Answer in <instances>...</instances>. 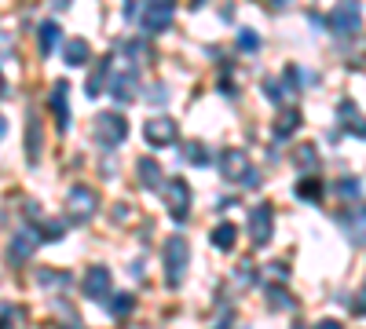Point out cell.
I'll list each match as a JSON object with an SVG mask.
<instances>
[{
    "label": "cell",
    "mask_w": 366,
    "mask_h": 329,
    "mask_svg": "<svg viewBox=\"0 0 366 329\" xmlns=\"http://www.w3.org/2000/svg\"><path fill=\"white\" fill-rule=\"evenodd\" d=\"M162 260H165V282L169 289H179L183 278H187V267H191V246L183 242L179 234H172L165 249H162Z\"/></svg>",
    "instance_id": "1"
},
{
    "label": "cell",
    "mask_w": 366,
    "mask_h": 329,
    "mask_svg": "<svg viewBox=\"0 0 366 329\" xmlns=\"http://www.w3.org/2000/svg\"><path fill=\"white\" fill-rule=\"evenodd\" d=\"M162 198H165V208H169V216L176 223H183L191 216V187L183 183L179 176H172L169 183H162Z\"/></svg>",
    "instance_id": "2"
},
{
    "label": "cell",
    "mask_w": 366,
    "mask_h": 329,
    "mask_svg": "<svg viewBox=\"0 0 366 329\" xmlns=\"http://www.w3.org/2000/svg\"><path fill=\"white\" fill-rule=\"evenodd\" d=\"M96 139L103 143V146H121L129 139V121L121 113H114V110H107V113H99L96 117Z\"/></svg>",
    "instance_id": "3"
},
{
    "label": "cell",
    "mask_w": 366,
    "mask_h": 329,
    "mask_svg": "<svg viewBox=\"0 0 366 329\" xmlns=\"http://www.w3.org/2000/svg\"><path fill=\"white\" fill-rule=\"evenodd\" d=\"M359 26H362L359 0H341V4L333 8V15H330V29L337 37H352V34H359Z\"/></svg>",
    "instance_id": "4"
},
{
    "label": "cell",
    "mask_w": 366,
    "mask_h": 329,
    "mask_svg": "<svg viewBox=\"0 0 366 329\" xmlns=\"http://www.w3.org/2000/svg\"><path fill=\"white\" fill-rule=\"evenodd\" d=\"M271 231H274V208L267 201H260L249 213V242H253V249H267Z\"/></svg>",
    "instance_id": "5"
},
{
    "label": "cell",
    "mask_w": 366,
    "mask_h": 329,
    "mask_svg": "<svg viewBox=\"0 0 366 329\" xmlns=\"http://www.w3.org/2000/svg\"><path fill=\"white\" fill-rule=\"evenodd\" d=\"M66 205H70V216L77 223H88L92 216H96V208H99V194L92 191V187H84V183H77V187H70Z\"/></svg>",
    "instance_id": "6"
},
{
    "label": "cell",
    "mask_w": 366,
    "mask_h": 329,
    "mask_svg": "<svg viewBox=\"0 0 366 329\" xmlns=\"http://www.w3.org/2000/svg\"><path fill=\"white\" fill-rule=\"evenodd\" d=\"M139 22H143V29L147 34H165V29L172 26V8L169 4H139V15H136Z\"/></svg>",
    "instance_id": "7"
},
{
    "label": "cell",
    "mask_w": 366,
    "mask_h": 329,
    "mask_svg": "<svg viewBox=\"0 0 366 329\" xmlns=\"http://www.w3.org/2000/svg\"><path fill=\"white\" fill-rule=\"evenodd\" d=\"M337 223L345 227V234H348L352 246H366V205H355V208H345V213H337Z\"/></svg>",
    "instance_id": "8"
},
{
    "label": "cell",
    "mask_w": 366,
    "mask_h": 329,
    "mask_svg": "<svg viewBox=\"0 0 366 329\" xmlns=\"http://www.w3.org/2000/svg\"><path fill=\"white\" fill-rule=\"evenodd\" d=\"M176 121L172 117H150V121L143 125V139L150 143V146H172L176 143Z\"/></svg>",
    "instance_id": "9"
},
{
    "label": "cell",
    "mask_w": 366,
    "mask_h": 329,
    "mask_svg": "<svg viewBox=\"0 0 366 329\" xmlns=\"http://www.w3.org/2000/svg\"><path fill=\"white\" fill-rule=\"evenodd\" d=\"M220 176L227 179V183L246 179V176H249V158H246V151H238V146L224 151V154H220Z\"/></svg>",
    "instance_id": "10"
},
{
    "label": "cell",
    "mask_w": 366,
    "mask_h": 329,
    "mask_svg": "<svg viewBox=\"0 0 366 329\" xmlns=\"http://www.w3.org/2000/svg\"><path fill=\"white\" fill-rule=\"evenodd\" d=\"M37 246H41V231H34V227H26V231H19V234L11 238V249H8V260H11V263H26L29 256L37 253Z\"/></svg>",
    "instance_id": "11"
},
{
    "label": "cell",
    "mask_w": 366,
    "mask_h": 329,
    "mask_svg": "<svg viewBox=\"0 0 366 329\" xmlns=\"http://www.w3.org/2000/svg\"><path fill=\"white\" fill-rule=\"evenodd\" d=\"M107 84H110V92H114L117 103H132L136 99V66L117 70L114 77H107Z\"/></svg>",
    "instance_id": "12"
},
{
    "label": "cell",
    "mask_w": 366,
    "mask_h": 329,
    "mask_svg": "<svg viewBox=\"0 0 366 329\" xmlns=\"http://www.w3.org/2000/svg\"><path fill=\"white\" fill-rule=\"evenodd\" d=\"M66 96H70V84H66V81H55V88H51V113H55L59 132H66V128H70V106H66Z\"/></svg>",
    "instance_id": "13"
},
{
    "label": "cell",
    "mask_w": 366,
    "mask_h": 329,
    "mask_svg": "<svg viewBox=\"0 0 366 329\" xmlns=\"http://www.w3.org/2000/svg\"><path fill=\"white\" fill-rule=\"evenodd\" d=\"M84 296L88 300H107L110 296V271L107 267H92L84 275Z\"/></svg>",
    "instance_id": "14"
},
{
    "label": "cell",
    "mask_w": 366,
    "mask_h": 329,
    "mask_svg": "<svg viewBox=\"0 0 366 329\" xmlns=\"http://www.w3.org/2000/svg\"><path fill=\"white\" fill-rule=\"evenodd\" d=\"M337 121H341L355 139H366V117L359 113V106H355L352 99H345V103L337 106Z\"/></svg>",
    "instance_id": "15"
},
{
    "label": "cell",
    "mask_w": 366,
    "mask_h": 329,
    "mask_svg": "<svg viewBox=\"0 0 366 329\" xmlns=\"http://www.w3.org/2000/svg\"><path fill=\"white\" fill-rule=\"evenodd\" d=\"M136 172H139V183L147 187V191H162V168H158V161L154 158H139V165H136Z\"/></svg>",
    "instance_id": "16"
},
{
    "label": "cell",
    "mask_w": 366,
    "mask_h": 329,
    "mask_svg": "<svg viewBox=\"0 0 366 329\" xmlns=\"http://www.w3.org/2000/svg\"><path fill=\"white\" fill-rule=\"evenodd\" d=\"M29 325V311L22 304H4L0 308V329H26Z\"/></svg>",
    "instance_id": "17"
},
{
    "label": "cell",
    "mask_w": 366,
    "mask_h": 329,
    "mask_svg": "<svg viewBox=\"0 0 366 329\" xmlns=\"http://www.w3.org/2000/svg\"><path fill=\"white\" fill-rule=\"evenodd\" d=\"M300 128V110H282L279 117H274V139H290L293 132Z\"/></svg>",
    "instance_id": "18"
},
{
    "label": "cell",
    "mask_w": 366,
    "mask_h": 329,
    "mask_svg": "<svg viewBox=\"0 0 366 329\" xmlns=\"http://www.w3.org/2000/svg\"><path fill=\"white\" fill-rule=\"evenodd\" d=\"M212 246H217L220 253H234V246H238V227L224 220L217 231H212Z\"/></svg>",
    "instance_id": "19"
},
{
    "label": "cell",
    "mask_w": 366,
    "mask_h": 329,
    "mask_svg": "<svg viewBox=\"0 0 366 329\" xmlns=\"http://www.w3.org/2000/svg\"><path fill=\"white\" fill-rule=\"evenodd\" d=\"M59 37H63L59 22H44V26L37 29V48H41V55H51V51L59 48Z\"/></svg>",
    "instance_id": "20"
},
{
    "label": "cell",
    "mask_w": 366,
    "mask_h": 329,
    "mask_svg": "<svg viewBox=\"0 0 366 329\" xmlns=\"http://www.w3.org/2000/svg\"><path fill=\"white\" fill-rule=\"evenodd\" d=\"M63 59H66L70 66H84L88 59H92V48H88V41H81V37L66 41V48H63Z\"/></svg>",
    "instance_id": "21"
},
{
    "label": "cell",
    "mask_w": 366,
    "mask_h": 329,
    "mask_svg": "<svg viewBox=\"0 0 366 329\" xmlns=\"http://www.w3.org/2000/svg\"><path fill=\"white\" fill-rule=\"evenodd\" d=\"M37 285L41 289H66L70 278L63 271H51V267H44V271H37Z\"/></svg>",
    "instance_id": "22"
},
{
    "label": "cell",
    "mask_w": 366,
    "mask_h": 329,
    "mask_svg": "<svg viewBox=\"0 0 366 329\" xmlns=\"http://www.w3.org/2000/svg\"><path fill=\"white\" fill-rule=\"evenodd\" d=\"M132 311H136L132 293H117V296H114V304H110V315H114V318H129Z\"/></svg>",
    "instance_id": "23"
},
{
    "label": "cell",
    "mask_w": 366,
    "mask_h": 329,
    "mask_svg": "<svg viewBox=\"0 0 366 329\" xmlns=\"http://www.w3.org/2000/svg\"><path fill=\"white\" fill-rule=\"evenodd\" d=\"M297 198L300 201H322V187H319V179H300V183H297Z\"/></svg>",
    "instance_id": "24"
},
{
    "label": "cell",
    "mask_w": 366,
    "mask_h": 329,
    "mask_svg": "<svg viewBox=\"0 0 366 329\" xmlns=\"http://www.w3.org/2000/svg\"><path fill=\"white\" fill-rule=\"evenodd\" d=\"M26 154H29V161L37 165V158H41V146H37V113L29 110V136H26Z\"/></svg>",
    "instance_id": "25"
},
{
    "label": "cell",
    "mask_w": 366,
    "mask_h": 329,
    "mask_svg": "<svg viewBox=\"0 0 366 329\" xmlns=\"http://www.w3.org/2000/svg\"><path fill=\"white\" fill-rule=\"evenodd\" d=\"M267 300H271V308H282V311H293L297 304H293V296L286 293V289H279V285H271L267 289Z\"/></svg>",
    "instance_id": "26"
},
{
    "label": "cell",
    "mask_w": 366,
    "mask_h": 329,
    "mask_svg": "<svg viewBox=\"0 0 366 329\" xmlns=\"http://www.w3.org/2000/svg\"><path fill=\"white\" fill-rule=\"evenodd\" d=\"M107 66H110V63H103V66H99L96 74H92V77H88V88H84V92H88L92 99H96V96H99V88H103V84H107V77H110V70H107Z\"/></svg>",
    "instance_id": "27"
},
{
    "label": "cell",
    "mask_w": 366,
    "mask_h": 329,
    "mask_svg": "<svg viewBox=\"0 0 366 329\" xmlns=\"http://www.w3.org/2000/svg\"><path fill=\"white\" fill-rule=\"evenodd\" d=\"M183 161H191V165H209L205 146H202V143H187V146H183Z\"/></svg>",
    "instance_id": "28"
},
{
    "label": "cell",
    "mask_w": 366,
    "mask_h": 329,
    "mask_svg": "<svg viewBox=\"0 0 366 329\" xmlns=\"http://www.w3.org/2000/svg\"><path fill=\"white\" fill-rule=\"evenodd\" d=\"M238 48L242 51H257L260 48V37L253 34V29H242V34H238Z\"/></svg>",
    "instance_id": "29"
},
{
    "label": "cell",
    "mask_w": 366,
    "mask_h": 329,
    "mask_svg": "<svg viewBox=\"0 0 366 329\" xmlns=\"http://www.w3.org/2000/svg\"><path fill=\"white\" fill-rule=\"evenodd\" d=\"M337 194H341V198H359V179H341Z\"/></svg>",
    "instance_id": "30"
},
{
    "label": "cell",
    "mask_w": 366,
    "mask_h": 329,
    "mask_svg": "<svg viewBox=\"0 0 366 329\" xmlns=\"http://www.w3.org/2000/svg\"><path fill=\"white\" fill-rule=\"evenodd\" d=\"M297 161L308 165V168H315V146H300V151H297Z\"/></svg>",
    "instance_id": "31"
},
{
    "label": "cell",
    "mask_w": 366,
    "mask_h": 329,
    "mask_svg": "<svg viewBox=\"0 0 366 329\" xmlns=\"http://www.w3.org/2000/svg\"><path fill=\"white\" fill-rule=\"evenodd\" d=\"M264 92L271 96V103H282V88L274 84V81H264Z\"/></svg>",
    "instance_id": "32"
},
{
    "label": "cell",
    "mask_w": 366,
    "mask_h": 329,
    "mask_svg": "<svg viewBox=\"0 0 366 329\" xmlns=\"http://www.w3.org/2000/svg\"><path fill=\"white\" fill-rule=\"evenodd\" d=\"M352 311H355V315H366V285L359 289V296H355V304H352Z\"/></svg>",
    "instance_id": "33"
},
{
    "label": "cell",
    "mask_w": 366,
    "mask_h": 329,
    "mask_svg": "<svg viewBox=\"0 0 366 329\" xmlns=\"http://www.w3.org/2000/svg\"><path fill=\"white\" fill-rule=\"evenodd\" d=\"M253 278H257V275H253V267H249V263H242V267H238V282L246 285V282H253Z\"/></svg>",
    "instance_id": "34"
},
{
    "label": "cell",
    "mask_w": 366,
    "mask_h": 329,
    "mask_svg": "<svg viewBox=\"0 0 366 329\" xmlns=\"http://www.w3.org/2000/svg\"><path fill=\"white\" fill-rule=\"evenodd\" d=\"M150 103H158V106L165 103V88H162V84H154V88H150Z\"/></svg>",
    "instance_id": "35"
},
{
    "label": "cell",
    "mask_w": 366,
    "mask_h": 329,
    "mask_svg": "<svg viewBox=\"0 0 366 329\" xmlns=\"http://www.w3.org/2000/svg\"><path fill=\"white\" fill-rule=\"evenodd\" d=\"M315 329H345V325H341V322H337V318H322V322H319V325H315Z\"/></svg>",
    "instance_id": "36"
},
{
    "label": "cell",
    "mask_w": 366,
    "mask_h": 329,
    "mask_svg": "<svg viewBox=\"0 0 366 329\" xmlns=\"http://www.w3.org/2000/svg\"><path fill=\"white\" fill-rule=\"evenodd\" d=\"M139 15V4H136V0H129V4H125V19H136Z\"/></svg>",
    "instance_id": "37"
},
{
    "label": "cell",
    "mask_w": 366,
    "mask_h": 329,
    "mask_svg": "<svg viewBox=\"0 0 366 329\" xmlns=\"http://www.w3.org/2000/svg\"><path fill=\"white\" fill-rule=\"evenodd\" d=\"M8 136V121H4V117H0V139H4Z\"/></svg>",
    "instance_id": "38"
},
{
    "label": "cell",
    "mask_w": 366,
    "mask_h": 329,
    "mask_svg": "<svg viewBox=\"0 0 366 329\" xmlns=\"http://www.w3.org/2000/svg\"><path fill=\"white\" fill-rule=\"evenodd\" d=\"M150 4H169V8H172V4H176V0H150Z\"/></svg>",
    "instance_id": "39"
},
{
    "label": "cell",
    "mask_w": 366,
    "mask_h": 329,
    "mask_svg": "<svg viewBox=\"0 0 366 329\" xmlns=\"http://www.w3.org/2000/svg\"><path fill=\"white\" fill-rule=\"evenodd\" d=\"M0 96H4V74H0Z\"/></svg>",
    "instance_id": "40"
},
{
    "label": "cell",
    "mask_w": 366,
    "mask_h": 329,
    "mask_svg": "<svg viewBox=\"0 0 366 329\" xmlns=\"http://www.w3.org/2000/svg\"><path fill=\"white\" fill-rule=\"evenodd\" d=\"M293 329H304V325H300V322H297V325H293Z\"/></svg>",
    "instance_id": "41"
}]
</instances>
